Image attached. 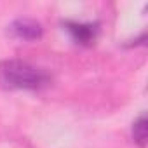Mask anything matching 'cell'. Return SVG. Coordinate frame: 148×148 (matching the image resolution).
Here are the masks:
<instances>
[{"label":"cell","instance_id":"obj_3","mask_svg":"<svg viewBox=\"0 0 148 148\" xmlns=\"http://www.w3.org/2000/svg\"><path fill=\"white\" fill-rule=\"evenodd\" d=\"M68 30L73 35V38L79 42H84V44L91 42L94 38V33H96L94 26H91V25H73L71 23V25H68Z\"/></svg>","mask_w":148,"mask_h":148},{"label":"cell","instance_id":"obj_1","mask_svg":"<svg viewBox=\"0 0 148 148\" xmlns=\"http://www.w3.org/2000/svg\"><path fill=\"white\" fill-rule=\"evenodd\" d=\"M0 80L7 87L25 91H38L51 84V77L45 70L16 59L4 61L0 64Z\"/></svg>","mask_w":148,"mask_h":148},{"label":"cell","instance_id":"obj_4","mask_svg":"<svg viewBox=\"0 0 148 148\" xmlns=\"http://www.w3.org/2000/svg\"><path fill=\"white\" fill-rule=\"evenodd\" d=\"M132 138H134V141H136L141 148H145V145H146V138H148L146 117H139V119L134 122V125H132Z\"/></svg>","mask_w":148,"mask_h":148},{"label":"cell","instance_id":"obj_2","mask_svg":"<svg viewBox=\"0 0 148 148\" xmlns=\"http://www.w3.org/2000/svg\"><path fill=\"white\" fill-rule=\"evenodd\" d=\"M9 32L16 37V38H21V40H37L42 37V26L40 23L33 21V19H16L11 26H9Z\"/></svg>","mask_w":148,"mask_h":148}]
</instances>
